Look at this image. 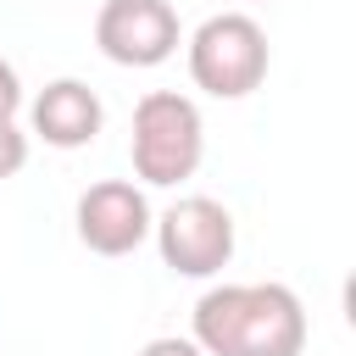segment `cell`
<instances>
[{
    "instance_id": "2",
    "label": "cell",
    "mask_w": 356,
    "mask_h": 356,
    "mask_svg": "<svg viewBox=\"0 0 356 356\" xmlns=\"http://www.w3.org/2000/svg\"><path fill=\"white\" fill-rule=\"evenodd\" d=\"M128 156H134V178L150 189H172L184 178L200 172L206 156V122L200 106L178 89H150L134 106V134H128Z\"/></svg>"
},
{
    "instance_id": "9",
    "label": "cell",
    "mask_w": 356,
    "mask_h": 356,
    "mask_svg": "<svg viewBox=\"0 0 356 356\" xmlns=\"http://www.w3.org/2000/svg\"><path fill=\"white\" fill-rule=\"evenodd\" d=\"M17 111H22V78H17V67L0 56V122H17Z\"/></svg>"
},
{
    "instance_id": "1",
    "label": "cell",
    "mask_w": 356,
    "mask_h": 356,
    "mask_svg": "<svg viewBox=\"0 0 356 356\" xmlns=\"http://www.w3.org/2000/svg\"><path fill=\"white\" fill-rule=\"evenodd\" d=\"M306 334V306L289 284H211L189 317L206 356H300Z\"/></svg>"
},
{
    "instance_id": "6",
    "label": "cell",
    "mask_w": 356,
    "mask_h": 356,
    "mask_svg": "<svg viewBox=\"0 0 356 356\" xmlns=\"http://www.w3.org/2000/svg\"><path fill=\"white\" fill-rule=\"evenodd\" d=\"M72 222H78L83 250H95V256H134L150 239L156 211L145 200V184H134V178H100V184H89L78 195Z\"/></svg>"
},
{
    "instance_id": "8",
    "label": "cell",
    "mask_w": 356,
    "mask_h": 356,
    "mask_svg": "<svg viewBox=\"0 0 356 356\" xmlns=\"http://www.w3.org/2000/svg\"><path fill=\"white\" fill-rule=\"evenodd\" d=\"M28 167V134L17 122H0V184Z\"/></svg>"
},
{
    "instance_id": "7",
    "label": "cell",
    "mask_w": 356,
    "mask_h": 356,
    "mask_svg": "<svg viewBox=\"0 0 356 356\" xmlns=\"http://www.w3.org/2000/svg\"><path fill=\"white\" fill-rule=\"evenodd\" d=\"M28 122H33V134L50 150H83V145H95V134L106 122V106H100V95L83 78H50L33 95Z\"/></svg>"
},
{
    "instance_id": "5",
    "label": "cell",
    "mask_w": 356,
    "mask_h": 356,
    "mask_svg": "<svg viewBox=\"0 0 356 356\" xmlns=\"http://www.w3.org/2000/svg\"><path fill=\"white\" fill-rule=\"evenodd\" d=\"M95 44L117 67H161L178 56L184 28H178V11L167 0H100Z\"/></svg>"
},
{
    "instance_id": "4",
    "label": "cell",
    "mask_w": 356,
    "mask_h": 356,
    "mask_svg": "<svg viewBox=\"0 0 356 356\" xmlns=\"http://www.w3.org/2000/svg\"><path fill=\"white\" fill-rule=\"evenodd\" d=\"M156 250L178 278H217L234 261V211L211 195H184L172 200L156 222Z\"/></svg>"
},
{
    "instance_id": "10",
    "label": "cell",
    "mask_w": 356,
    "mask_h": 356,
    "mask_svg": "<svg viewBox=\"0 0 356 356\" xmlns=\"http://www.w3.org/2000/svg\"><path fill=\"white\" fill-rule=\"evenodd\" d=\"M139 356H206V350H200L189 334H156V339H150Z\"/></svg>"
},
{
    "instance_id": "3",
    "label": "cell",
    "mask_w": 356,
    "mask_h": 356,
    "mask_svg": "<svg viewBox=\"0 0 356 356\" xmlns=\"http://www.w3.org/2000/svg\"><path fill=\"white\" fill-rule=\"evenodd\" d=\"M184 56H189L195 89H206L211 100H245V95H256L267 83V67H273V50H267L261 22L245 17V11L206 17L184 39Z\"/></svg>"
}]
</instances>
